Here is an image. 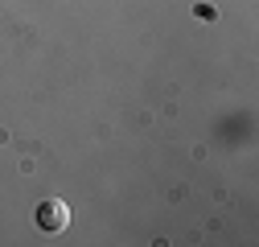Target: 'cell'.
Here are the masks:
<instances>
[{
    "label": "cell",
    "instance_id": "cell-1",
    "mask_svg": "<svg viewBox=\"0 0 259 247\" xmlns=\"http://www.w3.org/2000/svg\"><path fill=\"white\" fill-rule=\"evenodd\" d=\"M37 227L50 231V235L66 231V227H70V206H66V202H58V198H46V202L37 206Z\"/></svg>",
    "mask_w": 259,
    "mask_h": 247
}]
</instances>
